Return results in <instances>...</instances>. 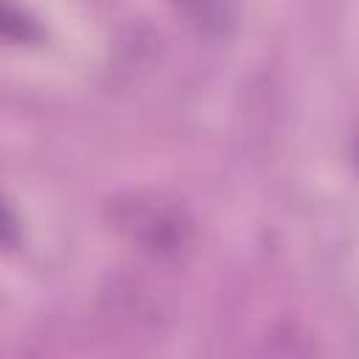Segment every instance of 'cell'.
<instances>
[{
  "label": "cell",
  "mask_w": 359,
  "mask_h": 359,
  "mask_svg": "<svg viewBox=\"0 0 359 359\" xmlns=\"http://www.w3.org/2000/svg\"><path fill=\"white\" fill-rule=\"evenodd\" d=\"M174 3L208 31H224V25L233 20V6H236V0H174Z\"/></svg>",
  "instance_id": "obj_2"
},
{
  "label": "cell",
  "mask_w": 359,
  "mask_h": 359,
  "mask_svg": "<svg viewBox=\"0 0 359 359\" xmlns=\"http://www.w3.org/2000/svg\"><path fill=\"white\" fill-rule=\"evenodd\" d=\"M3 34L8 39H17V42H36L42 36L39 22L34 17H28V11L17 8L11 0L3 8Z\"/></svg>",
  "instance_id": "obj_3"
},
{
  "label": "cell",
  "mask_w": 359,
  "mask_h": 359,
  "mask_svg": "<svg viewBox=\"0 0 359 359\" xmlns=\"http://www.w3.org/2000/svg\"><path fill=\"white\" fill-rule=\"evenodd\" d=\"M356 157H359V143H356Z\"/></svg>",
  "instance_id": "obj_4"
},
{
  "label": "cell",
  "mask_w": 359,
  "mask_h": 359,
  "mask_svg": "<svg viewBox=\"0 0 359 359\" xmlns=\"http://www.w3.org/2000/svg\"><path fill=\"white\" fill-rule=\"evenodd\" d=\"M135 224H137V238L154 252H174L185 241V230H188L180 222V213L168 208H143L135 216Z\"/></svg>",
  "instance_id": "obj_1"
}]
</instances>
